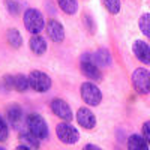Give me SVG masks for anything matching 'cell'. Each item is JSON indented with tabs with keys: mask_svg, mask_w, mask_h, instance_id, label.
Here are the masks:
<instances>
[{
	"mask_svg": "<svg viewBox=\"0 0 150 150\" xmlns=\"http://www.w3.org/2000/svg\"><path fill=\"white\" fill-rule=\"evenodd\" d=\"M0 150H5V149H3V147H0Z\"/></svg>",
	"mask_w": 150,
	"mask_h": 150,
	"instance_id": "4316f807",
	"label": "cell"
},
{
	"mask_svg": "<svg viewBox=\"0 0 150 150\" xmlns=\"http://www.w3.org/2000/svg\"><path fill=\"white\" fill-rule=\"evenodd\" d=\"M23 23H24V26H26L27 32H30L32 35H39L41 30L45 27L44 15L35 8H30V9H27L26 12H24Z\"/></svg>",
	"mask_w": 150,
	"mask_h": 150,
	"instance_id": "7a4b0ae2",
	"label": "cell"
},
{
	"mask_svg": "<svg viewBox=\"0 0 150 150\" xmlns=\"http://www.w3.org/2000/svg\"><path fill=\"white\" fill-rule=\"evenodd\" d=\"M3 83L8 89L15 90V92H26L27 89H30L29 84V77H26L24 74H17V75H6L3 78Z\"/></svg>",
	"mask_w": 150,
	"mask_h": 150,
	"instance_id": "9c48e42d",
	"label": "cell"
},
{
	"mask_svg": "<svg viewBox=\"0 0 150 150\" xmlns=\"http://www.w3.org/2000/svg\"><path fill=\"white\" fill-rule=\"evenodd\" d=\"M51 111L62 122H72V119H74V112H72L71 105L60 98H56L51 101Z\"/></svg>",
	"mask_w": 150,
	"mask_h": 150,
	"instance_id": "ba28073f",
	"label": "cell"
},
{
	"mask_svg": "<svg viewBox=\"0 0 150 150\" xmlns=\"http://www.w3.org/2000/svg\"><path fill=\"white\" fill-rule=\"evenodd\" d=\"M90 56H92V60L98 66H108L111 63V54L105 48H99L95 54H90Z\"/></svg>",
	"mask_w": 150,
	"mask_h": 150,
	"instance_id": "9a60e30c",
	"label": "cell"
},
{
	"mask_svg": "<svg viewBox=\"0 0 150 150\" xmlns=\"http://www.w3.org/2000/svg\"><path fill=\"white\" fill-rule=\"evenodd\" d=\"M6 5H8V8H9V12H11V14H15V15H17L18 12H20V5H18V3L12 2V0H8Z\"/></svg>",
	"mask_w": 150,
	"mask_h": 150,
	"instance_id": "cb8c5ba5",
	"label": "cell"
},
{
	"mask_svg": "<svg viewBox=\"0 0 150 150\" xmlns=\"http://www.w3.org/2000/svg\"><path fill=\"white\" fill-rule=\"evenodd\" d=\"M60 9L68 15H75L78 11V3L77 0H57Z\"/></svg>",
	"mask_w": 150,
	"mask_h": 150,
	"instance_id": "d6986e66",
	"label": "cell"
},
{
	"mask_svg": "<svg viewBox=\"0 0 150 150\" xmlns=\"http://www.w3.org/2000/svg\"><path fill=\"white\" fill-rule=\"evenodd\" d=\"M132 51L141 63L150 65V47L144 41H135L132 44Z\"/></svg>",
	"mask_w": 150,
	"mask_h": 150,
	"instance_id": "7c38bea8",
	"label": "cell"
},
{
	"mask_svg": "<svg viewBox=\"0 0 150 150\" xmlns=\"http://www.w3.org/2000/svg\"><path fill=\"white\" fill-rule=\"evenodd\" d=\"M138 27L144 36L150 39V14H143L138 20Z\"/></svg>",
	"mask_w": 150,
	"mask_h": 150,
	"instance_id": "ffe728a7",
	"label": "cell"
},
{
	"mask_svg": "<svg viewBox=\"0 0 150 150\" xmlns=\"http://www.w3.org/2000/svg\"><path fill=\"white\" fill-rule=\"evenodd\" d=\"M57 138L65 144H77L80 141V132L78 129L72 126L69 122H62L56 126Z\"/></svg>",
	"mask_w": 150,
	"mask_h": 150,
	"instance_id": "277c9868",
	"label": "cell"
},
{
	"mask_svg": "<svg viewBox=\"0 0 150 150\" xmlns=\"http://www.w3.org/2000/svg\"><path fill=\"white\" fill-rule=\"evenodd\" d=\"M80 95H81V99L89 107H98L99 104H101V101H102L101 89L92 81H86V83L81 84Z\"/></svg>",
	"mask_w": 150,
	"mask_h": 150,
	"instance_id": "3957f363",
	"label": "cell"
},
{
	"mask_svg": "<svg viewBox=\"0 0 150 150\" xmlns=\"http://www.w3.org/2000/svg\"><path fill=\"white\" fill-rule=\"evenodd\" d=\"M45 29H47V35L51 38L53 42L59 44V42H62L65 39V29H63V26H62V23L57 21L56 18H50L47 21Z\"/></svg>",
	"mask_w": 150,
	"mask_h": 150,
	"instance_id": "30bf717a",
	"label": "cell"
},
{
	"mask_svg": "<svg viewBox=\"0 0 150 150\" xmlns=\"http://www.w3.org/2000/svg\"><path fill=\"white\" fill-rule=\"evenodd\" d=\"M80 68H81V72H83L84 77H87V78L92 80V81H99V80L102 78L101 69H99V66L92 60V56L90 54H84L81 57Z\"/></svg>",
	"mask_w": 150,
	"mask_h": 150,
	"instance_id": "52a82bcc",
	"label": "cell"
},
{
	"mask_svg": "<svg viewBox=\"0 0 150 150\" xmlns=\"http://www.w3.org/2000/svg\"><path fill=\"white\" fill-rule=\"evenodd\" d=\"M83 150H102V149L99 146H96V144H86L83 147Z\"/></svg>",
	"mask_w": 150,
	"mask_h": 150,
	"instance_id": "d4e9b609",
	"label": "cell"
},
{
	"mask_svg": "<svg viewBox=\"0 0 150 150\" xmlns=\"http://www.w3.org/2000/svg\"><path fill=\"white\" fill-rule=\"evenodd\" d=\"M143 137H144V140L150 144V120H147L143 125Z\"/></svg>",
	"mask_w": 150,
	"mask_h": 150,
	"instance_id": "603a6c76",
	"label": "cell"
},
{
	"mask_svg": "<svg viewBox=\"0 0 150 150\" xmlns=\"http://www.w3.org/2000/svg\"><path fill=\"white\" fill-rule=\"evenodd\" d=\"M6 39L12 48H20L23 45V36L17 29H9L6 32Z\"/></svg>",
	"mask_w": 150,
	"mask_h": 150,
	"instance_id": "e0dca14e",
	"label": "cell"
},
{
	"mask_svg": "<svg viewBox=\"0 0 150 150\" xmlns=\"http://www.w3.org/2000/svg\"><path fill=\"white\" fill-rule=\"evenodd\" d=\"M29 84H30V89H33L35 92L45 93L51 89L53 83L50 75L45 74L44 71H32L29 74Z\"/></svg>",
	"mask_w": 150,
	"mask_h": 150,
	"instance_id": "8992f818",
	"label": "cell"
},
{
	"mask_svg": "<svg viewBox=\"0 0 150 150\" xmlns=\"http://www.w3.org/2000/svg\"><path fill=\"white\" fill-rule=\"evenodd\" d=\"M8 135H9V128H8V123L3 120V117L0 116V143H3L8 140Z\"/></svg>",
	"mask_w": 150,
	"mask_h": 150,
	"instance_id": "7402d4cb",
	"label": "cell"
},
{
	"mask_svg": "<svg viewBox=\"0 0 150 150\" xmlns=\"http://www.w3.org/2000/svg\"><path fill=\"white\" fill-rule=\"evenodd\" d=\"M20 140H21V143L24 146L30 147L32 150H38V149H39V141L41 140H38L36 137L33 134H30V132H21L20 134Z\"/></svg>",
	"mask_w": 150,
	"mask_h": 150,
	"instance_id": "ac0fdd59",
	"label": "cell"
},
{
	"mask_svg": "<svg viewBox=\"0 0 150 150\" xmlns=\"http://www.w3.org/2000/svg\"><path fill=\"white\" fill-rule=\"evenodd\" d=\"M15 150H32L30 147H27V146H24V144H21V146H18Z\"/></svg>",
	"mask_w": 150,
	"mask_h": 150,
	"instance_id": "484cf974",
	"label": "cell"
},
{
	"mask_svg": "<svg viewBox=\"0 0 150 150\" xmlns=\"http://www.w3.org/2000/svg\"><path fill=\"white\" fill-rule=\"evenodd\" d=\"M29 45H30V50L36 56H44L45 51H47V47H48L47 45V41L44 39L42 36H39V35H33L30 38Z\"/></svg>",
	"mask_w": 150,
	"mask_h": 150,
	"instance_id": "4fadbf2b",
	"label": "cell"
},
{
	"mask_svg": "<svg viewBox=\"0 0 150 150\" xmlns=\"http://www.w3.org/2000/svg\"><path fill=\"white\" fill-rule=\"evenodd\" d=\"M132 86L135 92L140 95H149L150 93V71L146 68H137L132 72Z\"/></svg>",
	"mask_w": 150,
	"mask_h": 150,
	"instance_id": "5b68a950",
	"label": "cell"
},
{
	"mask_svg": "<svg viewBox=\"0 0 150 150\" xmlns=\"http://www.w3.org/2000/svg\"><path fill=\"white\" fill-rule=\"evenodd\" d=\"M128 150H149V143L143 135L132 134L128 138Z\"/></svg>",
	"mask_w": 150,
	"mask_h": 150,
	"instance_id": "5bb4252c",
	"label": "cell"
},
{
	"mask_svg": "<svg viewBox=\"0 0 150 150\" xmlns=\"http://www.w3.org/2000/svg\"><path fill=\"white\" fill-rule=\"evenodd\" d=\"M21 117H23V108L18 104H12L8 108V120L14 125V128L18 126V123L21 122Z\"/></svg>",
	"mask_w": 150,
	"mask_h": 150,
	"instance_id": "2e32d148",
	"label": "cell"
},
{
	"mask_svg": "<svg viewBox=\"0 0 150 150\" xmlns=\"http://www.w3.org/2000/svg\"><path fill=\"white\" fill-rule=\"evenodd\" d=\"M26 125L29 128V132L33 134L38 140H47L48 138V125L45 122V119L41 114H36V112H32V114L27 116L26 119Z\"/></svg>",
	"mask_w": 150,
	"mask_h": 150,
	"instance_id": "6da1fadb",
	"label": "cell"
},
{
	"mask_svg": "<svg viewBox=\"0 0 150 150\" xmlns=\"http://www.w3.org/2000/svg\"><path fill=\"white\" fill-rule=\"evenodd\" d=\"M102 3L111 15H117L120 12V0H102Z\"/></svg>",
	"mask_w": 150,
	"mask_h": 150,
	"instance_id": "44dd1931",
	"label": "cell"
},
{
	"mask_svg": "<svg viewBox=\"0 0 150 150\" xmlns=\"http://www.w3.org/2000/svg\"><path fill=\"white\" fill-rule=\"evenodd\" d=\"M77 122L84 129H93L96 126V117L87 107H81L77 111Z\"/></svg>",
	"mask_w": 150,
	"mask_h": 150,
	"instance_id": "8fae6325",
	"label": "cell"
}]
</instances>
